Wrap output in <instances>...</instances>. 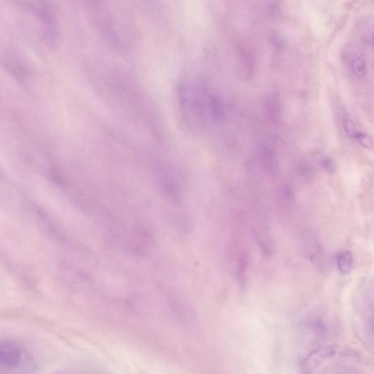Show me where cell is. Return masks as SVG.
<instances>
[{"label": "cell", "instance_id": "6da1fadb", "mask_svg": "<svg viewBox=\"0 0 374 374\" xmlns=\"http://www.w3.org/2000/svg\"><path fill=\"white\" fill-rule=\"evenodd\" d=\"M336 352V348L332 346L317 348L309 353L301 362V370L305 374L314 373L323 363L333 358Z\"/></svg>", "mask_w": 374, "mask_h": 374}, {"label": "cell", "instance_id": "7a4b0ae2", "mask_svg": "<svg viewBox=\"0 0 374 374\" xmlns=\"http://www.w3.org/2000/svg\"><path fill=\"white\" fill-rule=\"evenodd\" d=\"M355 259L352 253L349 251H343L336 256V265L338 271L343 276H347L353 270Z\"/></svg>", "mask_w": 374, "mask_h": 374}, {"label": "cell", "instance_id": "3957f363", "mask_svg": "<svg viewBox=\"0 0 374 374\" xmlns=\"http://www.w3.org/2000/svg\"><path fill=\"white\" fill-rule=\"evenodd\" d=\"M279 200L281 206L284 208H290L295 202V192L290 185H284L279 190Z\"/></svg>", "mask_w": 374, "mask_h": 374}, {"label": "cell", "instance_id": "277c9868", "mask_svg": "<svg viewBox=\"0 0 374 374\" xmlns=\"http://www.w3.org/2000/svg\"><path fill=\"white\" fill-rule=\"evenodd\" d=\"M267 106L270 117L274 120H279L281 116V105L279 97L276 94H272L267 100Z\"/></svg>", "mask_w": 374, "mask_h": 374}, {"label": "cell", "instance_id": "5b68a950", "mask_svg": "<svg viewBox=\"0 0 374 374\" xmlns=\"http://www.w3.org/2000/svg\"><path fill=\"white\" fill-rule=\"evenodd\" d=\"M249 256L248 253H243L239 259V265H238V279L242 287L245 286L246 280H247V272L248 270L249 259Z\"/></svg>", "mask_w": 374, "mask_h": 374}, {"label": "cell", "instance_id": "8992f818", "mask_svg": "<svg viewBox=\"0 0 374 374\" xmlns=\"http://www.w3.org/2000/svg\"><path fill=\"white\" fill-rule=\"evenodd\" d=\"M210 104H211L213 116L215 118L219 120H224L225 117V108L221 100L216 97H213L210 102Z\"/></svg>", "mask_w": 374, "mask_h": 374}, {"label": "cell", "instance_id": "52a82bcc", "mask_svg": "<svg viewBox=\"0 0 374 374\" xmlns=\"http://www.w3.org/2000/svg\"><path fill=\"white\" fill-rule=\"evenodd\" d=\"M352 71L357 77L362 78L366 72V64L364 60L361 57H357L352 61Z\"/></svg>", "mask_w": 374, "mask_h": 374}, {"label": "cell", "instance_id": "ba28073f", "mask_svg": "<svg viewBox=\"0 0 374 374\" xmlns=\"http://www.w3.org/2000/svg\"><path fill=\"white\" fill-rule=\"evenodd\" d=\"M324 373L326 374H355L358 373V371L354 370L352 368H348L347 366H335L330 368L329 370L325 371Z\"/></svg>", "mask_w": 374, "mask_h": 374}, {"label": "cell", "instance_id": "9c48e42d", "mask_svg": "<svg viewBox=\"0 0 374 374\" xmlns=\"http://www.w3.org/2000/svg\"><path fill=\"white\" fill-rule=\"evenodd\" d=\"M358 141L362 146H364L366 148H372V140L369 135L367 134L361 133V132H358L356 136H355Z\"/></svg>", "mask_w": 374, "mask_h": 374}, {"label": "cell", "instance_id": "30bf717a", "mask_svg": "<svg viewBox=\"0 0 374 374\" xmlns=\"http://www.w3.org/2000/svg\"><path fill=\"white\" fill-rule=\"evenodd\" d=\"M344 129H345L346 133L349 137H355L357 133H358L355 125L350 120H347L344 122Z\"/></svg>", "mask_w": 374, "mask_h": 374}, {"label": "cell", "instance_id": "8fae6325", "mask_svg": "<svg viewBox=\"0 0 374 374\" xmlns=\"http://www.w3.org/2000/svg\"><path fill=\"white\" fill-rule=\"evenodd\" d=\"M312 327H313V331L317 333L318 335L325 334L326 326L324 323L322 321H321L320 319H316V321H314Z\"/></svg>", "mask_w": 374, "mask_h": 374}, {"label": "cell", "instance_id": "7c38bea8", "mask_svg": "<svg viewBox=\"0 0 374 374\" xmlns=\"http://www.w3.org/2000/svg\"><path fill=\"white\" fill-rule=\"evenodd\" d=\"M323 168L325 170L326 172L329 173V174H333L335 171V165L333 160L330 159H325L322 161Z\"/></svg>", "mask_w": 374, "mask_h": 374}, {"label": "cell", "instance_id": "4fadbf2b", "mask_svg": "<svg viewBox=\"0 0 374 374\" xmlns=\"http://www.w3.org/2000/svg\"><path fill=\"white\" fill-rule=\"evenodd\" d=\"M300 174H301L303 179H310L313 176V170L309 165H304L301 167Z\"/></svg>", "mask_w": 374, "mask_h": 374}]
</instances>
